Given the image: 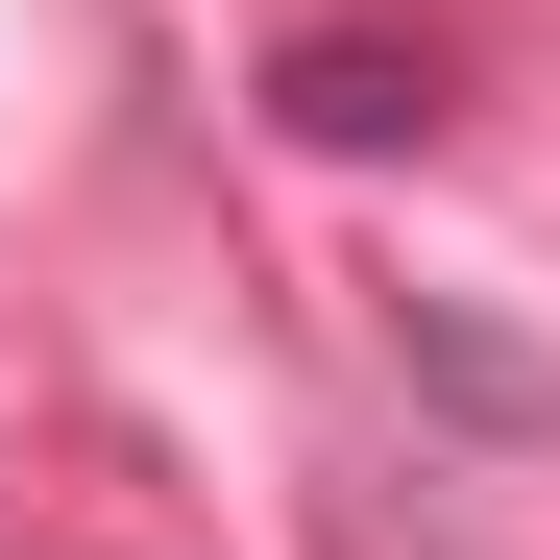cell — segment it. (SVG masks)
<instances>
[{
	"mask_svg": "<svg viewBox=\"0 0 560 560\" xmlns=\"http://www.w3.org/2000/svg\"><path fill=\"white\" fill-rule=\"evenodd\" d=\"M268 122L293 147H415L439 122V25H293L268 49Z\"/></svg>",
	"mask_w": 560,
	"mask_h": 560,
	"instance_id": "1",
	"label": "cell"
}]
</instances>
